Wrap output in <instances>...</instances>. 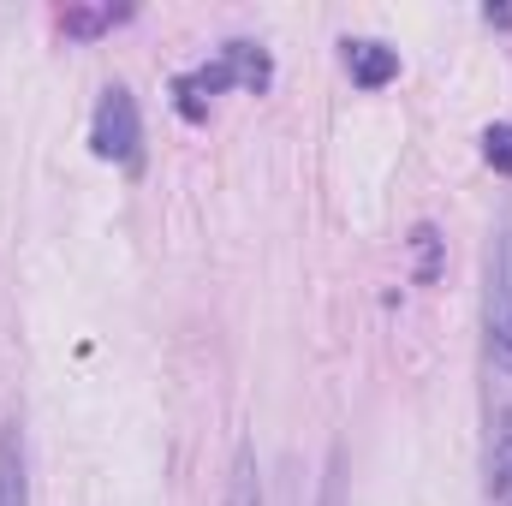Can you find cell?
Listing matches in <instances>:
<instances>
[{"label":"cell","instance_id":"5b68a950","mask_svg":"<svg viewBox=\"0 0 512 506\" xmlns=\"http://www.w3.org/2000/svg\"><path fill=\"white\" fill-rule=\"evenodd\" d=\"M489 501L512 506V411L495 423V441H489Z\"/></svg>","mask_w":512,"mask_h":506},{"label":"cell","instance_id":"30bf717a","mask_svg":"<svg viewBox=\"0 0 512 506\" xmlns=\"http://www.w3.org/2000/svg\"><path fill=\"white\" fill-rule=\"evenodd\" d=\"M483 161H489L495 173H507V179H512V126H507V120L483 131Z\"/></svg>","mask_w":512,"mask_h":506},{"label":"cell","instance_id":"7a4b0ae2","mask_svg":"<svg viewBox=\"0 0 512 506\" xmlns=\"http://www.w3.org/2000/svg\"><path fill=\"white\" fill-rule=\"evenodd\" d=\"M90 149L102 161H120V167H137L143 161V120H137V102H131L126 84H108L102 90L96 126H90Z\"/></svg>","mask_w":512,"mask_h":506},{"label":"cell","instance_id":"ba28073f","mask_svg":"<svg viewBox=\"0 0 512 506\" xmlns=\"http://www.w3.org/2000/svg\"><path fill=\"white\" fill-rule=\"evenodd\" d=\"M441 245H447V239H441V233H435L429 221H423V227L411 233V256H417V286H435V280H441Z\"/></svg>","mask_w":512,"mask_h":506},{"label":"cell","instance_id":"6da1fadb","mask_svg":"<svg viewBox=\"0 0 512 506\" xmlns=\"http://www.w3.org/2000/svg\"><path fill=\"white\" fill-rule=\"evenodd\" d=\"M483 346L489 370L512 381V221L489 233V262H483Z\"/></svg>","mask_w":512,"mask_h":506},{"label":"cell","instance_id":"9c48e42d","mask_svg":"<svg viewBox=\"0 0 512 506\" xmlns=\"http://www.w3.org/2000/svg\"><path fill=\"white\" fill-rule=\"evenodd\" d=\"M227 506H262V489H256V459L251 447L239 453V465H233V489H227Z\"/></svg>","mask_w":512,"mask_h":506},{"label":"cell","instance_id":"52a82bcc","mask_svg":"<svg viewBox=\"0 0 512 506\" xmlns=\"http://www.w3.org/2000/svg\"><path fill=\"white\" fill-rule=\"evenodd\" d=\"M120 18H131L126 6H66V12H60V30H66V36H96V30H108V24H120Z\"/></svg>","mask_w":512,"mask_h":506},{"label":"cell","instance_id":"3957f363","mask_svg":"<svg viewBox=\"0 0 512 506\" xmlns=\"http://www.w3.org/2000/svg\"><path fill=\"white\" fill-rule=\"evenodd\" d=\"M0 506H30V453H24V423H0Z\"/></svg>","mask_w":512,"mask_h":506},{"label":"cell","instance_id":"277c9868","mask_svg":"<svg viewBox=\"0 0 512 506\" xmlns=\"http://www.w3.org/2000/svg\"><path fill=\"white\" fill-rule=\"evenodd\" d=\"M346 72H352V84L382 90V84L399 78V54L387 42H346Z\"/></svg>","mask_w":512,"mask_h":506},{"label":"cell","instance_id":"8992f818","mask_svg":"<svg viewBox=\"0 0 512 506\" xmlns=\"http://www.w3.org/2000/svg\"><path fill=\"white\" fill-rule=\"evenodd\" d=\"M221 60L233 66V84H245V90H256V96L274 84V66H268V54H262L256 42H227Z\"/></svg>","mask_w":512,"mask_h":506}]
</instances>
